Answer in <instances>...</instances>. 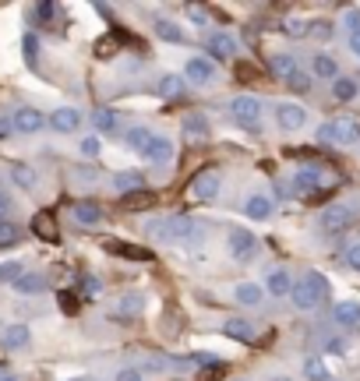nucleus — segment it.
I'll use <instances>...</instances> for the list:
<instances>
[{
	"label": "nucleus",
	"instance_id": "obj_1",
	"mask_svg": "<svg viewBox=\"0 0 360 381\" xmlns=\"http://www.w3.org/2000/svg\"><path fill=\"white\" fill-rule=\"evenodd\" d=\"M145 237L156 244H180V247H198L205 244V226L187 215H170V219H149Z\"/></svg>",
	"mask_w": 360,
	"mask_h": 381
},
{
	"label": "nucleus",
	"instance_id": "obj_2",
	"mask_svg": "<svg viewBox=\"0 0 360 381\" xmlns=\"http://www.w3.org/2000/svg\"><path fill=\"white\" fill-rule=\"evenodd\" d=\"M325 296H329V279L322 272H304L300 279H293V289H290L293 311L311 314V311H318L325 304Z\"/></svg>",
	"mask_w": 360,
	"mask_h": 381
},
{
	"label": "nucleus",
	"instance_id": "obj_3",
	"mask_svg": "<svg viewBox=\"0 0 360 381\" xmlns=\"http://www.w3.org/2000/svg\"><path fill=\"white\" fill-rule=\"evenodd\" d=\"M226 109H230V117L244 127V131H258L262 127V117H265V102L258 99V95L251 92H240L233 95L230 102H226Z\"/></svg>",
	"mask_w": 360,
	"mask_h": 381
},
{
	"label": "nucleus",
	"instance_id": "obj_4",
	"mask_svg": "<svg viewBox=\"0 0 360 381\" xmlns=\"http://www.w3.org/2000/svg\"><path fill=\"white\" fill-rule=\"evenodd\" d=\"M258 237L248 230V226H233L230 233H226V251H230V258L237 262V265H251L255 258H258Z\"/></svg>",
	"mask_w": 360,
	"mask_h": 381
},
{
	"label": "nucleus",
	"instance_id": "obj_5",
	"mask_svg": "<svg viewBox=\"0 0 360 381\" xmlns=\"http://www.w3.org/2000/svg\"><path fill=\"white\" fill-rule=\"evenodd\" d=\"M187 85H198V89H208V85H216L219 82V64L212 60V57H187V64H184V75H180Z\"/></svg>",
	"mask_w": 360,
	"mask_h": 381
},
{
	"label": "nucleus",
	"instance_id": "obj_6",
	"mask_svg": "<svg viewBox=\"0 0 360 381\" xmlns=\"http://www.w3.org/2000/svg\"><path fill=\"white\" fill-rule=\"evenodd\" d=\"M318 141H325V145H357L360 141V124L357 120H325L322 127H318Z\"/></svg>",
	"mask_w": 360,
	"mask_h": 381
},
{
	"label": "nucleus",
	"instance_id": "obj_7",
	"mask_svg": "<svg viewBox=\"0 0 360 381\" xmlns=\"http://www.w3.org/2000/svg\"><path fill=\"white\" fill-rule=\"evenodd\" d=\"M354 205H346V201H336V205H329V208H322L318 212V230L322 233H343V230H350V222H354Z\"/></svg>",
	"mask_w": 360,
	"mask_h": 381
},
{
	"label": "nucleus",
	"instance_id": "obj_8",
	"mask_svg": "<svg viewBox=\"0 0 360 381\" xmlns=\"http://www.w3.org/2000/svg\"><path fill=\"white\" fill-rule=\"evenodd\" d=\"M219 194H223V173L219 170H201L187 184V198H194V201H216Z\"/></svg>",
	"mask_w": 360,
	"mask_h": 381
},
{
	"label": "nucleus",
	"instance_id": "obj_9",
	"mask_svg": "<svg viewBox=\"0 0 360 381\" xmlns=\"http://www.w3.org/2000/svg\"><path fill=\"white\" fill-rule=\"evenodd\" d=\"M272 117H275V127H279V131H290V134L307 124V109H304L300 102H293V99L275 102V106H272Z\"/></svg>",
	"mask_w": 360,
	"mask_h": 381
},
{
	"label": "nucleus",
	"instance_id": "obj_10",
	"mask_svg": "<svg viewBox=\"0 0 360 381\" xmlns=\"http://www.w3.org/2000/svg\"><path fill=\"white\" fill-rule=\"evenodd\" d=\"M11 127H14V134L32 138V134L46 131V113L36 109V106H18V109L11 113Z\"/></svg>",
	"mask_w": 360,
	"mask_h": 381
},
{
	"label": "nucleus",
	"instance_id": "obj_11",
	"mask_svg": "<svg viewBox=\"0 0 360 381\" xmlns=\"http://www.w3.org/2000/svg\"><path fill=\"white\" fill-rule=\"evenodd\" d=\"M46 127L57 131V134H78L82 131V109L78 106H57L46 117Z\"/></svg>",
	"mask_w": 360,
	"mask_h": 381
},
{
	"label": "nucleus",
	"instance_id": "obj_12",
	"mask_svg": "<svg viewBox=\"0 0 360 381\" xmlns=\"http://www.w3.org/2000/svg\"><path fill=\"white\" fill-rule=\"evenodd\" d=\"M174 156H177L174 138H170V134H152V141H149V149H145V159H149L152 166H170Z\"/></svg>",
	"mask_w": 360,
	"mask_h": 381
},
{
	"label": "nucleus",
	"instance_id": "obj_13",
	"mask_svg": "<svg viewBox=\"0 0 360 381\" xmlns=\"http://www.w3.org/2000/svg\"><path fill=\"white\" fill-rule=\"evenodd\" d=\"M290 184H293L297 194H314V190L325 188V173L318 166H297L293 177H290Z\"/></svg>",
	"mask_w": 360,
	"mask_h": 381
},
{
	"label": "nucleus",
	"instance_id": "obj_14",
	"mask_svg": "<svg viewBox=\"0 0 360 381\" xmlns=\"http://www.w3.org/2000/svg\"><path fill=\"white\" fill-rule=\"evenodd\" d=\"M205 50L212 53V60H230V57H237V50H240V43L230 36V32H208V39H205Z\"/></svg>",
	"mask_w": 360,
	"mask_h": 381
},
{
	"label": "nucleus",
	"instance_id": "obj_15",
	"mask_svg": "<svg viewBox=\"0 0 360 381\" xmlns=\"http://www.w3.org/2000/svg\"><path fill=\"white\" fill-rule=\"evenodd\" d=\"M0 346H4L7 353H21V350H28V346H32V328L21 325V321L7 325L4 336H0Z\"/></svg>",
	"mask_w": 360,
	"mask_h": 381
},
{
	"label": "nucleus",
	"instance_id": "obj_16",
	"mask_svg": "<svg viewBox=\"0 0 360 381\" xmlns=\"http://www.w3.org/2000/svg\"><path fill=\"white\" fill-rule=\"evenodd\" d=\"M180 131H184L187 141H208V138H212V124H208V117L198 113V109L180 120Z\"/></svg>",
	"mask_w": 360,
	"mask_h": 381
},
{
	"label": "nucleus",
	"instance_id": "obj_17",
	"mask_svg": "<svg viewBox=\"0 0 360 381\" xmlns=\"http://www.w3.org/2000/svg\"><path fill=\"white\" fill-rule=\"evenodd\" d=\"M332 321L346 332H360V300H339L332 307Z\"/></svg>",
	"mask_w": 360,
	"mask_h": 381
},
{
	"label": "nucleus",
	"instance_id": "obj_18",
	"mask_svg": "<svg viewBox=\"0 0 360 381\" xmlns=\"http://www.w3.org/2000/svg\"><path fill=\"white\" fill-rule=\"evenodd\" d=\"M262 289H265L269 296H290V289H293V272H290V269H282V265H275V269L265 272Z\"/></svg>",
	"mask_w": 360,
	"mask_h": 381
},
{
	"label": "nucleus",
	"instance_id": "obj_19",
	"mask_svg": "<svg viewBox=\"0 0 360 381\" xmlns=\"http://www.w3.org/2000/svg\"><path fill=\"white\" fill-rule=\"evenodd\" d=\"M272 212H275V201H272L269 194H248L244 215H248L251 222H265V219H272Z\"/></svg>",
	"mask_w": 360,
	"mask_h": 381
},
{
	"label": "nucleus",
	"instance_id": "obj_20",
	"mask_svg": "<svg viewBox=\"0 0 360 381\" xmlns=\"http://www.w3.org/2000/svg\"><path fill=\"white\" fill-rule=\"evenodd\" d=\"M311 78H318V82H336V78H339V64H336V57L318 50V53L311 57Z\"/></svg>",
	"mask_w": 360,
	"mask_h": 381
},
{
	"label": "nucleus",
	"instance_id": "obj_21",
	"mask_svg": "<svg viewBox=\"0 0 360 381\" xmlns=\"http://www.w3.org/2000/svg\"><path fill=\"white\" fill-rule=\"evenodd\" d=\"M110 188L117 190V194H134V190L145 188V173H138V170H120V173L110 177Z\"/></svg>",
	"mask_w": 360,
	"mask_h": 381
},
{
	"label": "nucleus",
	"instance_id": "obj_22",
	"mask_svg": "<svg viewBox=\"0 0 360 381\" xmlns=\"http://www.w3.org/2000/svg\"><path fill=\"white\" fill-rule=\"evenodd\" d=\"M71 219H75L78 226L92 230V226L102 222V208H99L95 201H75V205H71Z\"/></svg>",
	"mask_w": 360,
	"mask_h": 381
},
{
	"label": "nucleus",
	"instance_id": "obj_23",
	"mask_svg": "<svg viewBox=\"0 0 360 381\" xmlns=\"http://www.w3.org/2000/svg\"><path fill=\"white\" fill-rule=\"evenodd\" d=\"M223 336H230L233 343H255V325L248 321V318H226L223 321Z\"/></svg>",
	"mask_w": 360,
	"mask_h": 381
},
{
	"label": "nucleus",
	"instance_id": "obj_24",
	"mask_svg": "<svg viewBox=\"0 0 360 381\" xmlns=\"http://www.w3.org/2000/svg\"><path fill=\"white\" fill-rule=\"evenodd\" d=\"M233 300H237L240 307H258V304L265 300V289H262V283L248 279V283H237V286H233Z\"/></svg>",
	"mask_w": 360,
	"mask_h": 381
},
{
	"label": "nucleus",
	"instance_id": "obj_25",
	"mask_svg": "<svg viewBox=\"0 0 360 381\" xmlns=\"http://www.w3.org/2000/svg\"><path fill=\"white\" fill-rule=\"evenodd\" d=\"M14 293H21V296H39V293H46V279L39 276V272H21L14 283H11Z\"/></svg>",
	"mask_w": 360,
	"mask_h": 381
},
{
	"label": "nucleus",
	"instance_id": "obj_26",
	"mask_svg": "<svg viewBox=\"0 0 360 381\" xmlns=\"http://www.w3.org/2000/svg\"><path fill=\"white\" fill-rule=\"evenodd\" d=\"M152 134H156V131H149L145 124H138V127H127V131H124V145H127L131 152H138V156H145V149H149V141H152Z\"/></svg>",
	"mask_w": 360,
	"mask_h": 381
},
{
	"label": "nucleus",
	"instance_id": "obj_27",
	"mask_svg": "<svg viewBox=\"0 0 360 381\" xmlns=\"http://www.w3.org/2000/svg\"><path fill=\"white\" fill-rule=\"evenodd\" d=\"M300 375H304V381H332V371H329L325 357H304Z\"/></svg>",
	"mask_w": 360,
	"mask_h": 381
},
{
	"label": "nucleus",
	"instance_id": "obj_28",
	"mask_svg": "<svg viewBox=\"0 0 360 381\" xmlns=\"http://www.w3.org/2000/svg\"><path fill=\"white\" fill-rule=\"evenodd\" d=\"M357 95H360V82H357V78L339 75V78L332 82V99H336V102H354Z\"/></svg>",
	"mask_w": 360,
	"mask_h": 381
},
{
	"label": "nucleus",
	"instance_id": "obj_29",
	"mask_svg": "<svg viewBox=\"0 0 360 381\" xmlns=\"http://www.w3.org/2000/svg\"><path fill=\"white\" fill-rule=\"evenodd\" d=\"M269 68H272V75H275L279 82H286L293 71H300V64H297V57H293V53H272Z\"/></svg>",
	"mask_w": 360,
	"mask_h": 381
},
{
	"label": "nucleus",
	"instance_id": "obj_30",
	"mask_svg": "<svg viewBox=\"0 0 360 381\" xmlns=\"http://www.w3.org/2000/svg\"><path fill=\"white\" fill-rule=\"evenodd\" d=\"M11 181H14L21 190L39 188V173H36V166H25V163H14V166H11Z\"/></svg>",
	"mask_w": 360,
	"mask_h": 381
},
{
	"label": "nucleus",
	"instance_id": "obj_31",
	"mask_svg": "<svg viewBox=\"0 0 360 381\" xmlns=\"http://www.w3.org/2000/svg\"><path fill=\"white\" fill-rule=\"evenodd\" d=\"M152 25H156V36H159L163 43H174V46H180V43L187 39V36H184V28H180L177 21H170V18H156Z\"/></svg>",
	"mask_w": 360,
	"mask_h": 381
},
{
	"label": "nucleus",
	"instance_id": "obj_32",
	"mask_svg": "<svg viewBox=\"0 0 360 381\" xmlns=\"http://www.w3.org/2000/svg\"><path fill=\"white\" fill-rule=\"evenodd\" d=\"M92 127H95V134H99V138H102V134H113V131H117V113H113V109H106V106L92 109Z\"/></svg>",
	"mask_w": 360,
	"mask_h": 381
},
{
	"label": "nucleus",
	"instance_id": "obj_33",
	"mask_svg": "<svg viewBox=\"0 0 360 381\" xmlns=\"http://www.w3.org/2000/svg\"><path fill=\"white\" fill-rule=\"evenodd\" d=\"M39 50H43V46H39V36H36V32H25V36H21V57H25V64H28L32 71L39 68Z\"/></svg>",
	"mask_w": 360,
	"mask_h": 381
},
{
	"label": "nucleus",
	"instance_id": "obj_34",
	"mask_svg": "<svg viewBox=\"0 0 360 381\" xmlns=\"http://www.w3.org/2000/svg\"><path fill=\"white\" fill-rule=\"evenodd\" d=\"M156 89H159V95H163V99H177V95H184V89H187V82H184L180 75H163Z\"/></svg>",
	"mask_w": 360,
	"mask_h": 381
},
{
	"label": "nucleus",
	"instance_id": "obj_35",
	"mask_svg": "<svg viewBox=\"0 0 360 381\" xmlns=\"http://www.w3.org/2000/svg\"><path fill=\"white\" fill-rule=\"evenodd\" d=\"M21 237H25V230H21L18 222H11V219H0V251H4V247H14Z\"/></svg>",
	"mask_w": 360,
	"mask_h": 381
},
{
	"label": "nucleus",
	"instance_id": "obj_36",
	"mask_svg": "<svg viewBox=\"0 0 360 381\" xmlns=\"http://www.w3.org/2000/svg\"><path fill=\"white\" fill-rule=\"evenodd\" d=\"M117 307H120L117 318H138V314H142V296H138V293H127V296H120Z\"/></svg>",
	"mask_w": 360,
	"mask_h": 381
},
{
	"label": "nucleus",
	"instance_id": "obj_37",
	"mask_svg": "<svg viewBox=\"0 0 360 381\" xmlns=\"http://www.w3.org/2000/svg\"><path fill=\"white\" fill-rule=\"evenodd\" d=\"M311 82H314V78H311L304 68H300V71H293V75L286 78V85H290L293 92H311Z\"/></svg>",
	"mask_w": 360,
	"mask_h": 381
},
{
	"label": "nucleus",
	"instance_id": "obj_38",
	"mask_svg": "<svg viewBox=\"0 0 360 381\" xmlns=\"http://www.w3.org/2000/svg\"><path fill=\"white\" fill-rule=\"evenodd\" d=\"M78 152H82L85 159H95V156L102 152V138H99V134H89V138H82V141H78Z\"/></svg>",
	"mask_w": 360,
	"mask_h": 381
},
{
	"label": "nucleus",
	"instance_id": "obj_39",
	"mask_svg": "<svg viewBox=\"0 0 360 381\" xmlns=\"http://www.w3.org/2000/svg\"><path fill=\"white\" fill-rule=\"evenodd\" d=\"M332 32H336L332 21H307V36H314V39H332Z\"/></svg>",
	"mask_w": 360,
	"mask_h": 381
},
{
	"label": "nucleus",
	"instance_id": "obj_40",
	"mask_svg": "<svg viewBox=\"0 0 360 381\" xmlns=\"http://www.w3.org/2000/svg\"><path fill=\"white\" fill-rule=\"evenodd\" d=\"M184 14H187V21H194V28H205V25H208V14H205V7H198V4H187Z\"/></svg>",
	"mask_w": 360,
	"mask_h": 381
},
{
	"label": "nucleus",
	"instance_id": "obj_41",
	"mask_svg": "<svg viewBox=\"0 0 360 381\" xmlns=\"http://www.w3.org/2000/svg\"><path fill=\"white\" fill-rule=\"evenodd\" d=\"M21 272H25V269H21V262H4V265H0V283L11 286L18 276H21Z\"/></svg>",
	"mask_w": 360,
	"mask_h": 381
},
{
	"label": "nucleus",
	"instance_id": "obj_42",
	"mask_svg": "<svg viewBox=\"0 0 360 381\" xmlns=\"http://www.w3.org/2000/svg\"><path fill=\"white\" fill-rule=\"evenodd\" d=\"M343 262H346V269L360 272V240H357V244H350V247L343 251Z\"/></svg>",
	"mask_w": 360,
	"mask_h": 381
},
{
	"label": "nucleus",
	"instance_id": "obj_43",
	"mask_svg": "<svg viewBox=\"0 0 360 381\" xmlns=\"http://www.w3.org/2000/svg\"><path fill=\"white\" fill-rule=\"evenodd\" d=\"M343 28H346V36L360 32V11H357V7H350V11L343 14Z\"/></svg>",
	"mask_w": 360,
	"mask_h": 381
},
{
	"label": "nucleus",
	"instance_id": "obj_44",
	"mask_svg": "<svg viewBox=\"0 0 360 381\" xmlns=\"http://www.w3.org/2000/svg\"><path fill=\"white\" fill-rule=\"evenodd\" d=\"M117 381H145V371H142V367H120V371H117Z\"/></svg>",
	"mask_w": 360,
	"mask_h": 381
},
{
	"label": "nucleus",
	"instance_id": "obj_45",
	"mask_svg": "<svg viewBox=\"0 0 360 381\" xmlns=\"http://www.w3.org/2000/svg\"><path fill=\"white\" fill-rule=\"evenodd\" d=\"M286 32H290V36H307V21L293 18V21H286Z\"/></svg>",
	"mask_w": 360,
	"mask_h": 381
},
{
	"label": "nucleus",
	"instance_id": "obj_46",
	"mask_svg": "<svg viewBox=\"0 0 360 381\" xmlns=\"http://www.w3.org/2000/svg\"><path fill=\"white\" fill-rule=\"evenodd\" d=\"M11 208H14L11 194H7V190H0V219H11Z\"/></svg>",
	"mask_w": 360,
	"mask_h": 381
},
{
	"label": "nucleus",
	"instance_id": "obj_47",
	"mask_svg": "<svg viewBox=\"0 0 360 381\" xmlns=\"http://www.w3.org/2000/svg\"><path fill=\"white\" fill-rule=\"evenodd\" d=\"M14 138V127H11V117H0V141H11Z\"/></svg>",
	"mask_w": 360,
	"mask_h": 381
},
{
	"label": "nucleus",
	"instance_id": "obj_48",
	"mask_svg": "<svg viewBox=\"0 0 360 381\" xmlns=\"http://www.w3.org/2000/svg\"><path fill=\"white\" fill-rule=\"evenodd\" d=\"M57 14V4H39L36 7V18H53Z\"/></svg>",
	"mask_w": 360,
	"mask_h": 381
},
{
	"label": "nucleus",
	"instance_id": "obj_49",
	"mask_svg": "<svg viewBox=\"0 0 360 381\" xmlns=\"http://www.w3.org/2000/svg\"><path fill=\"white\" fill-rule=\"evenodd\" d=\"M346 46H350V53L360 60V32H354V36H346Z\"/></svg>",
	"mask_w": 360,
	"mask_h": 381
},
{
	"label": "nucleus",
	"instance_id": "obj_50",
	"mask_svg": "<svg viewBox=\"0 0 360 381\" xmlns=\"http://www.w3.org/2000/svg\"><path fill=\"white\" fill-rule=\"evenodd\" d=\"M325 350H329V353H343L346 346H343V339H329V346H325Z\"/></svg>",
	"mask_w": 360,
	"mask_h": 381
},
{
	"label": "nucleus",
	"instance_id": "obj_51",
	"mask_svg": "<svg viewBox=\"0 0 360 381\" xmlns=\"http://www.w3.org/2000/svg\"><path fill=\"white\" fill-rule=\"evenodd\" d=\"M0 381H18V378H0Z\"/></svg>",
	"mask_w": 360,
	"mask_h": 381
},
{
	"label": "nucleus",
	"instance_id": "obj_52",
	"mask_svg": "<svg viewBox=\"0 0 360 381\" xmlns=\"http://www.w3.org/2000/svg\"><path fill=\"white\" fill-rule=\"evenodd\" d=\"M233 381H248V378H233Z\"/></svg>",
	"mask_w": 360,
	"mask_h": 381
}]
</instances>
